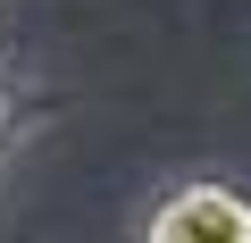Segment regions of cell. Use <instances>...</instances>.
<instances>
[{"label": "cell", "instance_id": "6da1fadb", "mask_svg": "<svg viewBox=\"0 0 251 243\" xmlns=\"http://www.w3.org/2000/svg\"><path fill=\"white\" fill-rule=\"evenodd\" d=\"M143 243H251V193L218 185V176H193V185L151 201Z\"/></svg>", "mask_w": 251, "mask_h": 243}, {"label": "cell", "instance_id": "7a4b0ae2", "mask_svg": "<svg viewBox=\"0 0 251 243\" xmlns=\"http://www.w3.org/2000/svg\"><path fill=\"white\" fill-rule=\"evenodd\" d=\"M17 117H25V101H17L9 84H0V151H9V135H17Z\"/></svg>", "mask_w": 251, "mask_h": 243}]
</instances>
